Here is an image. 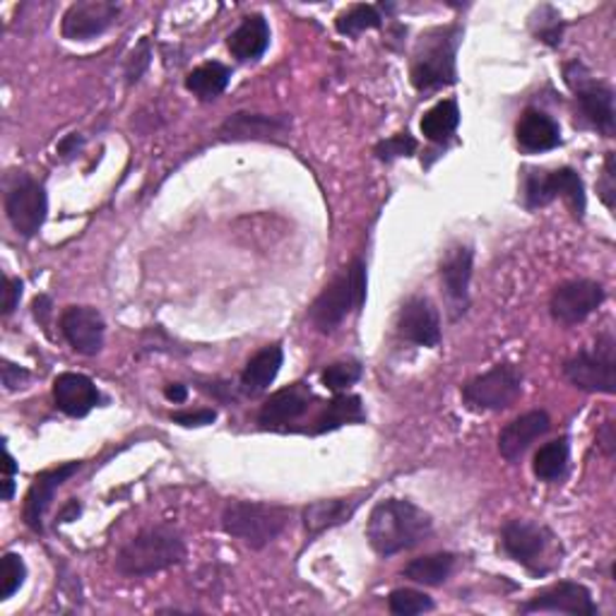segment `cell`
Wrapping results in <instances>:
<instances>
[{"label":"cell","mask_w":616,"mask_h":616,"mask_svg":"<svg viewBox=\"0 0 616 616\" xmlns=\"http://www.w3.org/2000/svg\"><path fill=\"white\" fill-rule=\"evenodd\" d=\"M515 138L518 144L528 152H546L562 144V128L558 123L546 116L540 109H525L515 126Z\"/></svg>","instance_id":"603a6c76"},{"label":"cell","mask_w":616,"mask_h":616,"mask_svg":"<svg viewBox=\"0 0 616 616\" xmlns=\"http://www.w3.org/2000/svg\"><path fill=\"white\" fill-rule=\"evenodd\" d=\"M83 513V506L80 503H77L75 499H71L68 503H65V506L61 508V513H59V520L61 523H71V520H77V515Z\"/></svg>","instance_id":"7dc6e473"},{"label":"cell","mask_w":616,"mask_h":616,"mask_svg":"<svg viewBox=\"0 0 616 616\" xmlns=\"http://www.w3.org/2000/svg\"><path fill=\"white\" fill-rule=\"evenodd\" d=\"M227 43L239 61H257L271 47V25L263 15H249L231 32Z\"/></svg>","instance_id":"d4e9b609"},{"label":"cell","mask_w":616,"mask_h":616,"mask_svg":"<svg viewBox=\"0 0 616 616\" xmlns=\"http://www.w3.org/2000/svg\"><path fill=\"white\" fill-rule=\"evenodd\" d=\"M461 27H436L427 35H422L417 51L412 59V85L419 92H429V89H439L455 85L457 71H455V55L461 47Z\"/></svg>","instance_id":"3957f363"},{"label":"cell","mask_w":616,"mask_h":616,"mask_svg":"<svg viewBox=\"0 0 616 616\" xmlns=\"http://www.w3.org/2000/svg\"><path fill=\"white\" fill-rule=\"evenodd\" d=\"M22 299V282L15 277L5 279V291H3V316H10L20 304Z\"/></svg>","instance_id":"60d3db41"},{"label":"cell","mask_w":616,"mask_h":616,"mask_svg":"<svg viewBox=\"0 0 616 616\" xmlns=\"http://www.w3.org/2000/svg\"><path fill=\"white\" fill-rule=\"evenodd\" d=\"M313 400L316 398L306 384H291L265 400V405L257 412V424L263 429H285L287 424L304 417Z\"/></svg>","instance_id":"ac0fdd59"},{"label":"cell","mask_w":616,"mask_h":616,"mask_svg":"<svg viewBox=\"0 0 616 616\" xmlns=\"http://www.w3.org/2000/svg\"><path fill=\"white\" fill-rule=\"evenodd\" d=\"M53 400L55 407L68 417H87L102 395L97 386L83 374H61L53 380Z\"/></svg>","instance_id":"7402d4cb"},{"label":"cell","mask_w":616,"mask_h":616,"mask_svg":"<svg viewBox=\"0 0 616 616\" xmlns=\"http://www.w3.org/2000/svg\"><path fill=\"white\" fill-rule=\"evenodd\" d=\"M282 364H285V352L279 344L263 347L261 352H255L241 374L243 393L251 398L265 393V390L275 384Z\"/></svg>","instance_id":"cb8c5ba5"},{"label":"cell","mask_w":616,"mask_h":616,"mask_svg":"<svg viewBox=\"0 0 616 616\" xmlns=\"http://www.w3.org/2000/svg\"><path fill=\"white\" fill-rule=\"evenodd\" d=\"M3 467H5V477H13V475H15L17 465H15V461H13V455H10V451H5V463H3Z\"/></svg>","instance_id":"681fc988"},{"label":"cell","mask_w":616,"mask_h":616,"mask_svg":"<svg viewBox=\"0 0 616 616\" xmlns=\"http://www.w3.org/2000/svg\"><path fill=\"white\" fill-rule=\"evenodd\" d=\"M148 63H150V43H148V39H142L140 47H138L136 51H133L130 61H128V80H130V83L140 80L142 71L148 68Z\"/></svg>","instance_id":"ab89813d"},{"label":"cell","mask_w":616,"mask_h":616,"mask_svg":"<svg viewBox=\"0 0 616 616\" xmlns=\"http://www.w3.org/2000/svg\"><path fill=\"white\" fill-rule=\"evenodd\" d=\"M433 520L427 511L405 499H386L374 506L366 523V540L378 556H395L427 542Z\"/></svg>","instance_id":"6da1fadb"},{"label":"cell","mask_w":616,"mask_h":616,"mask_svg":"<svg viewBox=\"0 0 616 616\" xmlns=\"http://www.w3.org/2000/svg\"><path fill=\"white\" fill-rule=\"evenodd\" d=\"M598 441H600V445L604 448V453L614 455V451H616L614 422H604V424H602V429H600V433H598Z\"/></svg>","instance_id":"7bdbcfd3"},{"label":"cell","mask_w":616,"mask_h":616,"mask_svg":"<svg viewBox=\"0 0 616 616\" xmlns=\"http://www.w3.org/2000/svg\"><path fill=\"white\" fill-rule=\"evenodd\" d=\"M291 123L285 116L265 114H239L229 116L222 123L219 136L224 140H261V142H282L289 136Z\"/></svg>","instance_id":"44dd1931"},{"label":"cell","mask_w":616,"mask_h":616,"mask_svg":"<svg viewBox=\"0 0 616 616\" xmlns=\"http://www.w3.org/2000/svg\"><path fill=\"white\" fill-rule=\"evenodd\" d=\"M556 198H564L576 219L586 217V186L576 169L562 166V169L544 172V169H525V208L540 210Z\"/></svg>","instance_id":"52a82bcc"},{"label":"cell","mask_w":616,"mask_h":616,"mask_svg":"<svg viewBox=\"0 0 616 616\" xmlns=\"http://www.w3.org/2000/svg\"><path fill=\"white\" fill-rule=\"evenodd\" d=\"M568 467V439H556L544 443L540 451L535 453L532 469L542 481H556L562 479Z\"/></svg>","instance_id":"4dcf8cb0"},{"label":"cell","mask_w":616,"mask_h":616,"mask_svg":"<svg viewBox=\"0 0 616 616\" xmlns=\"http://www.w3.org/2000/svg\"><path fill=\"white\" fill-rule=\"evenodd\" d=\"M32 309H35V318L41 323V326H49V318H51V299L47 294H41L35 299V304H32Z\"/></svg>","instance_id":"ee69618b"},{"label":"cell","mask_w":616,"mask_h":616,"mask_svg":"<svg viewBox=\"0 0 616 616\" xmlns=\"http://www.w3.org/2000/svg\"><path fill=\"white\" fill-rule=\"evenodd\" d=\"M523 393V374L515 364H496L491 372L469 380L463 388V400L473 410H506Z\"/></svg>","instance_id":"9c48e42d"},{"label":"cell","mask_w":616,"mask_h":616,"mask_svg":"<svg viewBox=\"0 0 616 616\" xmlns=\"http://www.w3.org/2000/svg\"><path fill=\"white\" fill-rule=\"evenodd\" d=\"M121 8L109 0H85V3H75L68 8V13L63 15L61 32L65 39L71 41H87L114 25Z\"/></svg>","instance_id":"2e32d148"},{"label":"cell","mask_w":616,"mask_h":616,"mask_svg":"<svg viewBox=\"0 0 616 616\" xmlns=\"http://www.w3.org/2000/svg\"><path fill=\"white\" fill-rule=\"evenodd\" d=\"M104 318L97 309L68 306L61 313V332L77 354L97 356L104 347Z\"/></svg>","instance_id":"e0dca14e"},{"label":"cell","mask_w":616,"mask_h":616,"mask_svg":"<svg viewBox=\"0 0 616 616\" xmlns=\"http://www.w3.org/2000/svg\"><path fill=\"white\" fill-rule=\"evenodd\" d=\"M80 467L83 463H68V465L49 469V473H43L35 479V485L29 487L27 499H25V523L29 530L43 532V515H47L55 491H59Z\"/></svg>","instance_id":"ffe728a7"},{"label":"cell","mask_w":616,"mask_h":616,"mask_svg":"<svg viewBox=\"0 0 616 616\" xmlns=\"http://www.w3.org/2000/svg\"><path fill=\"white\" fill-rule=\"evenodd\" d=\"M564 77L568 87L574 89L576 104L592 128H598L602 136L612 138L616 128V111H614V89L598 80L580 61L568 63L564 68Z\"/></svg>","instance_id":"ba28073f"},{"label":"cell","mask_w":616,"mask_h":616,"mask_svg":"<svg viewBox=\"0 0 616 616\" xmlns=\"http://www.w3.org/2000/svg\"><path fill=\"white\" fill-rule=\"evenodd\" d=\"M473 263L475 251L465 243H455L448 249L441 257L439 273L441 285L445 289V297L451 301L453 318L467 311L469 304V279H473Z\"/></svg>","instance_id":"9a60e30c"},{"label":"cell","mask_w":616,"mask_h":616,"mask_svg":"<svg viewBox=\"0 0 616 616\" xmlns=\"http://www.w3.org/2000/svg\"><path fill=\"white\" fill-rule=\"evenodd\" d=\"M360 501L350 499H330V501H316L304 511V525L311 537L326 532L330 528H338L344 520H350Z\"/></svg>","instance_id":"484cf974"},{"label":"cell","mask_w":616,"mask_h":616,"mask_svg":"<svg viewBox=\"0 0 616 616\" xmlns=\"http://www.w3.org/2000/svg\"><path fill=\"white\" fill-rule=\"evenodd\" d=\"M604 301V287L595 279H570L558 285L549 299V313L562 326H578Z\"/></svg>","instance_id":"8fae6325"},{"label":"cell","mask_w":616,"mask_h":616,"mask_svg":"<svg viewBox=\"0 0 616 616\" xmlns=\"http://www.w3.org/2000/svg\"><path fill=\"white\" fill-rule=\"evenodd\" d=\"M564 376L588 393H616V340L614 332H602L592 350H580L564 364Z\"/></svg>","instance_id":"8992f818"},{"label":"cell","mask_w":616,"mask_h":616,"mask_svg":"<svg viewBox=\"0 0 616 616\" xmlns=\"http://www.w3.org/2000/svg\"><path fill=\"white\" fill-rule=\"evenodd\" d=\"M380 25H384V17H380L376 5H352L335 22V27L344 37H356L366 29H378Z\"/></svg>","instance_id":"1f68e13d"},{"label":"cell","mask_w":616,"mask_h":616,"mask_svg":"<svg viewBox=\"0 0 616 616\" xmlns=\"http://www.w3.org/2000/svg\"><path fill=\"white\" fill-rule=\"evenodd\" d=\"M417 148H419V142L414 140L410 133H398V136L378 142L376 154H378V160L393 162V160H400V156H412L414 152H417Z\"/></svg>","instance_id":"d590c367"},{"label":"cell","mask_w":616,"mask_h":616,"mask_svg":"<svg viewBox=\"0 0 616 616\" xmlns=\"http://www.w3.org/2000/svg\"><path fill=\"white\" fill-rule=\"evenodd\" d=\"M362 378V366L356 362H338L330 364L326 372H323V386L332 393H342L350 386H354L356 380Z\"/></svg>","instance_id":"836d02e7"},{"label":"cell","mask_w":616,"mask_h":616,"mask_svg":"<svg viewBox=\"0 0 616 616\" xmlns=\"http://www.w3.org/2000/svg\"><path fill=\"white\" fill-rule=\"evenodd\" d=\"M27 578V566L22 562L20 554H5L3 556V590H0V600H10L22 588Z\"/></svg>","instance_id":"e575fe53"},{"label":"cell","mask_w":616,"mask_h":616,"mask_svg":"<svg viewBox=\"0 0 616 616\" xmlns=\"http://www.w3.org/2000/svg\"><path fill=\"white\" fill-rule=\"evenodd\" d=\"M29 380V372H25V368H20L15 364H10V362H3V386L5 390H17L22 388Z\"/></svg>","instance_id":"b9f144b4"},{"label":"cell","mask_w":616,"mask_h":616,"mask_svg":"<svg viewBox=\"0 0 616 616\" xmlns=\"http://www.w3.org/2000/svg\"><path fill=\"white\" fill-rule=\"evenodd\" d=\"M291 513L285 506L255 501H234L222 513V528L234 540L251 549H263L277 540L289 525Z\"/></svg>","instance_id":"5b68a950"},{"label":"cell","mask_w":616,"mask_h":616,"mask_svg":"<svg viewBox=\"0 0 616 616\" xmlns=\"http://www.w3.org/2000/svg\"><path fill=\"white\" fill-rule=\"evenodd\" d=\"M49 212L47 190L32 176H17L5 193V215L20 237L32 239L43 227Z\"/></svg>","instance_id":"30bf717a"},{"label":"cell","mask_w":616,"mask_h":616,"mask_svg":"<svg viewBox=\"0 0 616 616\" xmlns=\"http://www.w3.org/2000/svg\"><path fill=\"white\" fill-rule=\"evenodd\" d=\"M455 566V556L451 552H439L429 556L412 558V562L402 568V576L419 582V586H443V582L451 578Z\"/></svg>","instance_id":"83f0119b"},{"label":"cell","mask_w":616,"mask_h":616,"mask_svg":"<svg viewBox=\"0 0 616 616\" xmlns=\"http://www.w3.org/2000/svg\"><path fill=\"white\" fill-rule=\"evenodd\" d=\"M549 530L542 525L530 523V520H511L503 525L501 530V544L506 549V554L525 566L532 574H546L542 566L546 546H549Z\"/></svg>","instance_id":"7c38bea8"},{"label":"cell","mask_w":616,"mask_h":616,"mask_svg":"<svg viewBox=\"0 0 616 616\" xmlns=\"http://www.w3.org/2000/svg\"><path fill=\"white\" fill-rule=\"evenodd\" d=\"M80 148H83V138L77 136V133H73V136H68L59 144V154L61 156H73Z\"/></svg>","instance_id":"bcb514c9"},{"label":"cell","mask_w":616,"mask_h":616,"mask_svg":"<svg viewBox=\"0 0 616 616\" xmlns=\"http://www.w3.org/2000/svg\"><path fill=\"white\" fill-rule=\"evenodd\" d=\"M164 398L174 402V405H181V402H186V398H188V388L181 386V384H169L164 388Z\"/></svg>","instance_id":"f6af8a7d"},{"label":"cell","mask_w":616,"mask_h":616,"mask_svg":"<svg viewBox=\"0 0 616 616\" xmlns=\"http://www.w3.org/2000/svg\"><path fill=\"white\" fill-rule=\"evenodd\" d=\"M172 419L181 427H208L217 419L215 410H196V412H174Z\"/></svg>","instance_id":"f35d334b"},{"label":"cell","mask_w":616,"mask_h":616,"mask_svg":"<svg viewBox=\"0 0 616 616\" xmlns=\"http://www.w3.org/2000/svg\"><path fill=\"white\" fill-rule=\"evenodd\" d=\"M552 427V419L542 410H532L528 414H520L518 419L508 422L503 431L499 433V451L511 465H518L523 455L530 451V445L542 439V436Z\"/></svg>","instance_id":"d6986e66"},{"label":"cell","mask_w":616,"mask_h":616,"mask_svg":"<svg viewBox=\"0 0 616 616\" xmlns=\"http://www.w3.org/2000/svg\"><path fill=\"white\" fill-rule=\"evenodd\" d=\"M366 304V263L362 257L344 267L313 301L309 318L320 332H335L350 313H360Z\"/></svg>","instance_id":"277c9868"},{"label":"cell","mask_w":616,"mask_h":616,"mask_svg":"<svg viewBox=\"0 0 616 616\" xmlns=\"http://www.w3.org/2000/svg\"><path fill=\"white\" fill-rule=\"evenodd\" d=\"M229 68L222 63H203L198 65L193 73H188L186 77V87L188 92H193L196 97L203 99V102H210V99H217L224 89L229 85Z\"/></svg>","instance_id":"f546056e"},{"label":"cell","mask_w":616,"mask_h":616,"mask_svg":"<svg viewBox=\"0 0 616 616\" xmlns=\"http://www.w3.org/2000/svg\"><path fill=\"white\" fill-rule=\"evenodd\" d=\"M3 501H10L13 499V494H15V481H13V477H5L3 479Z\"/></svg>","instance_id":"c3c4849f"},{"label":"cell","mask_w":616,"mask_h":616,"mask_svg":"<svg viewBox=\"0 0 616 616\" xmlns=\"http://www.w3.org/2000/svg\"><path fill=\"white\" fill-rule=\"evenodd\" d=\"M398 335L417 347H436L441 342L439 309L427 297H410L398 313Z\"/></svg>","instance_id":"5bb4252c"},{"label":"cell","mask_w":616,"mask_h":616,"mask_svg":"<svg viewBox=\"0 0 616 616\" xmlns=\"http://www.w3.org/2000/svg\"><path fill=\"white\" fill-rule=\"evenodd\" d=\"M388 609L393 612L395 616H414V614L431 612L433 609V600L429 595H424V592H419V590L400 588V590L390 592Z\"/></svg>","instance_id":"d6a6232c"},{"label":"cell","mask_w":616,"mask_h":616,"mask_svg":"<svg viewBox=\"0 0 616 616\" xmlns=\"http://www.w3.org/2000/svg\"><path fill=\"white\" fill-rule=\"evenodd\" d=\"M616 169H614V152H607V160H604V172L598 184V193L602 198V203L607 205V210H614L616 200Z\"/></svg>","instance_id":"8d00e7d4"},{"label":"cell","mask_w":616,"mask_h":616,"mask_svg":"<svg viewBox=\"0 0 616 616\" xmlns=\"http://www.w3.org/2000/svg\"><path fill=\"white\" fill-rule=\"evenodd\" d=\"M457 126H461V109L453 99H443L422 118V133L431 142H448L455 136Z\"/></svg>","instance_id":"f1b7e54d"},{"label":"cell","mask_w":616,"mask_h":616,"mask_svg":"<svg viewBox=\"0 0 616 616\" xmlns=\"http://www.w3.org/2000/svg\"><path fill=\"white\" fill-rule=\"evenodd\" d=\"M366 419V412L362 405L360 395H335L326 410L320 412V417L316 419V427H313V433H326V431H335L344 427V424H360Z\"/></svg>","instance_id":"4316f807"},{"label":"cell","mask_w":616,"mask_h":616,"mask_svg":"<svg viewBox=\"0 0 616 616\" xmlns=\"http://www.w3.org/2000/svg\"><path fill=\"white\" fill-rule=\"evenodd\" d=\"M562 32H564L562 15H558L552 8L549 10V20H544L542 27L537 29V37H540L544 43H549V47H558V41H562Z\"/></svg>","instance_id":"74e56055"},{"label":"cell","mask_w":616,"mask_h":616,"mask_svg":"<svg viewBox=\"0 0 616 616\" xmlns=\"http://www.w3.org/2000/svg\"><path fill=\"white\" fill-rule=\"evenodd\" d=\"M520 612L523 614L558 612L570 616H598L600 607L595 604V600H592L590 590L586 586H580V582L574 580H562L537 592L530 602L523 604Z\"/></svg>","instance_id":"4fadbf2b"},{"label":"cell","mask_w":616,"mask_h":616,"mask_svg":"<svg viewBox=\"0 0 616 616\" xmlns=\"http://www.w3.org/2000/svg\"><path fill=\"white\" fill-rule=\"evenodd\" d=\"M186 542L169 525H156L138 532L116 556V570L128 578H144L181 564Z\"/></svg>","instance_id":"7a4b0ae2"}]
</instances>
